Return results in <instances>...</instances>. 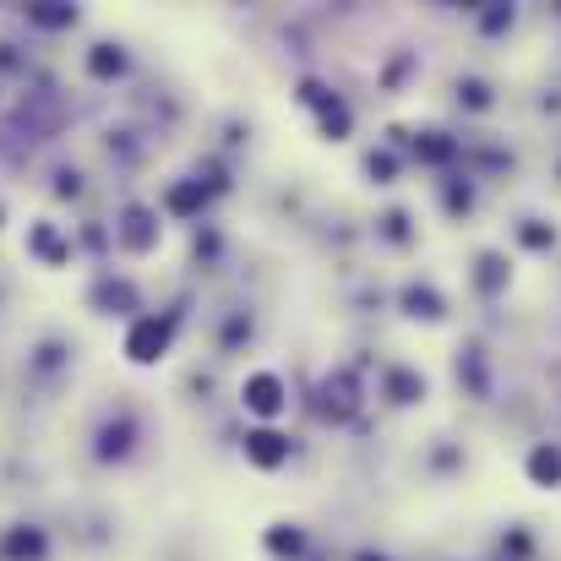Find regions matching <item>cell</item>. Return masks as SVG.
Returning a JSON list of instances; mask_svg holds the SVG:
<instances>
[{"mask_svg": "<svg viewBox=\"0 0 561 561\" xmlns=\"http://www.w3.org/2000/svg\"><path fill=\"white\" fill-rule=\"evenodd\" d=\"M164 349H170V322H159V316H142V322L126 333V354H132L137 365L164 360Z\"/></svg>", "mask_w": 561, "mask_h": 561, "instance_id": "obj_1", "label": "cell"}, {"mask_svg": "<svg viewBox=\"0 0 561 561\" xmlns=\"http://www.w3.org/2000/svg\"><path fill=\"white\" fill-rule=\"evenodd\" d=\"M240 398H246V409H251V414H262V420H273V414L284 409V382H278L273 371H257V376H246V387H240Z\"/></svg>", "mask_w": 561, "mask_h": 561, "instance_id": "obj_2", "label": "cell"}, {"mask_svg": "<svg viewBox=\"0 0 561 561\" xmlns=\"http://www.w3.org/2000/svg\"><path fill=\"white\" fill-rule=\"evenodd\" d=\"M121 246H126V251H153V246H159V224H153L148 208H126V219H121Z\"/></svg>", "mask_w": 561, "mask_h": 561, "instance_id": "obj_3", "label": "cell"}, {"mask_svg": "<svg viewBox=\"0 0 561 561\" xmlns=\"http://www.w3.org/2000/svg\"><path fill=\"white\" fill-rule=\"evenodd\" d=\"M354 392H360V387H354V376H349V371L327 376V387H322V414H327V420H349V414H354V403H360Z\"/></svg>", "mask_w": 561, "mask_h": 561, "instance_id": "obj_4", "label": "cell"}, {"mask_svg": "<svg viewBox=\"0 0 561 561\" xmlns=\"http://www.w3.org/2000/svg\"><path fill=\"white\" fill-rule=\"evenodd\" d=\"M289 458V441L278 436V431H251L246 436V463H257V469H278Z\"/></svg>", "mask_w": 561, "mask_h": 561, "instance_id": "obj_5", "label": "cell"}, {"mask_svg": "<svg viewBox=\"0 0 561 561\" xmlns=\"http://www.w3.org/2000/svg\"><path fill=\"white\" fill-rule=\"evenodd\" d=\"M45 534L39 528H7V534H0V556H7V561H45Z\"/></svg>", "mask_w": 561, "mask_h": 561, "instance_id": "obj_6", "label": "cell"}, {"mask_svg": "<svg viewBox=\"0 0 561 561\" xmlns=\"http://www.w3.org/2000/svg\"><path fill=\"white\" fill-rule=\"evenodd\" d=\"M528 479L545 485V490L561 485V447H534V452H528Z\"/></svg>", "mask_w": 561, "mask_h": 561, "instance_id": "obj_7", "label": "cell"}, {"mask_svg": "<svg viewBox=\"0 0 561 561\" xmlns=\"http://www.w3.org/2000/svg\"><path fill=\"white\" fill-rule=\"evenodd\" d=\"M414 153H420V164H447V159L458 153V142L441 137V132H425V137L414 142Z\"/></svg>", "mask_w": 561, "mask_h": 561, "instance_id": "obj_8", "label": "cell"}, {"mask_svg": "<svg viewBox=\"0 0 561 561\" xmlns=\"http://www.w3.org/2000/svg\"><path fill=\"white\" fill-rule=\"evenodd\" d=\"M28 17L39 28H72L77 23V7H61V0H45V7H28Z\"/></svg>", "mask_w": 561, "mask_h": 561, "instance_id": "obj_9", "label": "cell"}, {"mask_svg": "<svg viewBox=\"0 0 561 561\" xmlns=\"http://www.w3.org/2000/svg\"><path fill=\"white\" fill-rule=\"evenodd\" d=\"M387 392H392L398 403H414V398H425V382H420L414 371H392V376H387Z\"/></svg>", "mask_w": 561, "mask_h": 561, "instance_id": "obj_10", "label": "cell"}, {"mask_svg": "<svg viewBox=\"0 0 561 561\" xmlns=\"http://www.w3.org/2000/svg\"><path fill=\"white\" fill-rule=\"evenodd\" d=\"M126 447H132V425H126V420H121V425H104V431H99V458H121Z\"/></svg>", "mask_w": 561, "mask_h": 561, "instance_id": "obj_11", "label": "cell"}, {"mask_svg": "<svg viewBox=\"0 0 561 561\" xmlns=\"http://www.w3.org/2000/svg\"><path fill=\"white\" fill-rule=\"evenodd\" d=\"M121 66H126V61H121V50H110V45H99V50L88 55V72H94V77H121Z\"/></svg>", "mask_w": 561, "mask_h": 561, "instance_id": "obj_12", "label": "cell"}, {"mask_svg": "<svg viewBox=\"0 0 561 561\" xmlns=\"http://www.w3.org/2000/svg\"><path fill=\"white\" fill-rule=\"evenodd\" d=\"M403 306H409V316H425V322H436V316H441V300H436L431 289H409V295H403Z\"/></svg>", "mask_w": 561, "mask_h": 561, "instance_id": "obj_13", "label": "cell"}, {"mask_svg": "<svg viewBox=\"0 0 561 561\" xmlns=\"http://www.w3.org/2000/svg\"><path fill=\"white\" fill-rule=\"evenodd\" d=\"M170 208H175V213H197V208H202V186H175V191H170Z\"/></svg>", "mask_w": 561, "mask_h": 561, "instance_id": "obj_14", "label": "cell"}, {"mask_svg": "<svg viewBox=\"0 0 561 561\" xmlns=\"http://www.w3.org/2000/svg\"><path fill=\"white\" fill-rule=\"evenodd\" d=\"M322 126H327V137H344L349 132V110L344 104H322Z\"/></svg>", "mask_w": 561, "mask_h": 561, "instance_id": "obj_15", "label": "cell"}, {"mask_svg": "<svg viewBox=\"0 0 561 561\" xmlns=\"http://www.w3.org/2000/svg\"><path fill=\"white\" fill-rule=\"evenodd\" d=\"M501 278H507L501 257H479V284H485V289H501Z\"/></svg>", "mask_w": 561, "mask_h": 561, "instance_id": "obj_16", "label": "cell"}, {"mask_svg": "<svg viewBox=\"0 0 561 561\" xmlns=\"http://www.w3.org/2000/svg\"><path fill=\"white\" fill-rule=\"evenodd\" d=\"M550 240H556V229H545V224H528V229H523V246H528V251H545Z\"/></svg>", "mask_w": 561, "mask_h": 561, "instance_id": "obj_17", "label": "cell"}, {"mask_svg": "<svg viewBox=\"0 0 561 561\" xmlns=\"http://www.w3.org/2000/svg\"><path fill=\"white\" fill-rule=\"evenodd\" d=\"M267 545H273L278 556H284V550L295 556V550H300V534H295V528H273V534H267Z\"/></svg>", "mask_w": 561, "mask_h": 561, "instance_id": "obj_18", "label": "cell"}, {"mask_svg": "<svg viewBox=\"0 0 561 561\" xmlns=\"http://www.w3.org/2000/svg\"><path fill=\"white\" fill-rule=\"evenodd\" d=\"M507 23H512V7H490L485 12V34H501Z\"/></svg>", "mask_w": 561, "mask_h": 561, "instance_id": "obj_19", "label": "cell"}, {"mask_svg": "<svg viewBox=\"0 0 561 561\" xmlns=\"http://www.w3.org/2000/svg\"><path fill=\"white\" fill-rule=\"evenodd\" d=\"M463 99H469L474 110H485V104H490V94H485V83H463Z\"/></svg>", "mask_w": 561, "mask_h": 561, "instance_id": "obj_20", "label": "cell"}, {"mask_svg": "<svg viewBox=\"0 0 561 561\" xmlns=\"http://www.w3.org/2000/svg\"><path fill=\"white\" fill-rule=\"evenodd\" d=\"M365 170H371L376 180H392V159H387V153H371V164H365Z\"/></svg>", "mask_w": 561, "mask_h": 561, "instance_id": "obj_21", "label": "cell"}, {"mask_svg": "<svg viewBox=\"0 0 561 561\" xmlns=\"http://www.w3.org/2000/svg\"><path fill=\"white\" fill-rule=\"evenodd\" d=\"M447 208L463 213V208H469V186H452V191H447Z\"/></svg>", "mask_w": 561, "mask_h": 561, "instance_id": "obj_22", "label": "cell"}, {"mask_svg": "<svg viewBox=\"0 0 561 561\" xmlns=\"http://www.w3.org/2000/svg\"><path fill=\"white\" fill-rule=\"evenodd\" d=\"M360 561H382V556H360Z\"/></svg>", "mask_w": 561, "mask_h": 561, "instance_id": "obj_23", "label": "cell"}]
</instances>
